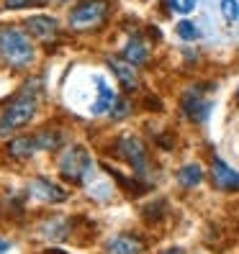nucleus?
Returning a JSON list of instances; mask_svg holds the SVG:
<instances>
[{"instance_id": "1", "label": "nucleus", "mask_w": 239, "mask_h": 254, "mask_svg": "<svg viewBox=\"0 0 239 254\" xmlns=\"http://www.w3.org/2000/svg\"><path fill=\"white\" fill-rule=\"evenodd\" d=\"M111 157L116 159H121L124 164H129V170L134 177H139V180L149 183L152 185V167H155V162H152V154H149V146L147 141L139 136V133H118V136L113 139L111 144Z\"/></svg>"}, {"instance_id": "2", "label": "nucleus", "mask_w": 239, "mask_h": 254, "mask_svg": "<svg viewBox=\"0 0 239 254\" xmlns=\"http://www.w3.org/2000/svg\"><path fill=\"white\" fill-rule=\"evenodd\" d=\"M39 113V93L21 87L3 108H0V139H10L16 131L28 126Z\"/></svg>"}, {"instance_id": "3", "label": "nucleus", "mask_w": 239, "mask_h": 254, "mask_svg": "<svg viewBox=\"0 0 239 254\" xmlns=\"http://www.w3.org/2000/svg\"><path fill=\"white\" fill-rule=\"evenodd\" d=\"M0 59L16 72L28 69L36 59V47L31 36L18 26H0Z\"/></svg>"}, {"instance_id": "4", "label": "nucleus", "mask_w": 239, "mask_h": 254, "mask_svg": "<svg viewBox=\"0 0 239 254\" xmlns=\"http://www.w3.org/2000/svg\"><path fill=\"white\" fill-rule=\"evenodd\" d=\"M57 172L65 183L70 185H87L95 177V162L93 154L87 152L82 144H70L65 149H59L57 154Z\"/></svg>"}, {"instance_id": "5", "label": "nucleus", "mask_w": 239, "mask_h": 254, "mask_svg": "<svg viewBox=\"0 0 239 254\" xmlns=\"http://www.w3.org/2000/svg\"><path fill=\"white\" fill-rule=\"evenodd\" d=\"M111 0H78L67 13V28L75 34L95 31L108 21Z\"/></svg>"}, {"instance_id": "6", "label": "nucleus", "mask_w": 239, "mask_h": 254, "mask_svg": "<svg viewBox=\"0 0 239 254\" xmlns=\"http://www.w3.org/2000/svg\"><path fill=\"white\" fill-rule=\"evenodd\" d=\"M214 85H190L185 87V90L180 93V98H177V108H180V116L185 118V121L196 124V126H203L208 121V116H211V108H214V100L208 98L206 90H211Z\"/></svg>"}, {"instance_id": "7", "label": "nucleus", "mask_w": 239, "mask_h": 254, "mask_svg": "<svg viewBox=\"0 0 239 254\" xmlns=\"http://www.w3.org/2000/svg\"><path fill=\"white\" fill-rule=\"evenodd\" d=\"M208 180H211L214 190L219 192H229V195H234V192H239V170H234L229 162H224L219 154H214L211 159H208Z\"/></svg>"}, {"instance_id": "8", "label": "nucleus", "mask_w": 239, "mask_h": 254, "mask_svg": "<svg viewBox=\"0 0 239 254\" xmlns=\"http://www.w3.org/2000/svg\"><path fill=\"white\" fill-rule=\"evenodd\" d=\"M28 192H31V198H39V200L52 203V205L65 203V200L70 198V192H67L62 185H57L54 180H49L47 175L31 177V180H28Z\"/></svg>"}, {"instance_id": "9", "label": "nucleus", "mask_w": 239, "mask_h": 254, "mask_svg": "<svg viewBox=\"0 0 239 254\" xmlns=\"http://www.w3.org/2000/svg\"><path fill=\"white\" fill-rule=\"evenodd\" d=\"M103 249H106V254H144L147 239L137 231H118V234L108 236Z\"/></svg>"}, {"instance_id": "10", "label": "nucleus", "mask_w": 239, "mask_h": 254, "mask_svg": "<svg viewBox=\"0 0 239 254\" xmlns=\"http://www.w3.org/2000/svg\"><path fill=\"white\" fill-rule=\"evenodd\" d=\"M3 154L13 162H26V159H34L41 154L39 141H36V133H21V136H10L3 146Z\"/></svg>"}, {"instance_id": "11", "label": "nucleus", "mask_w": 239, "mask_h": 254, "mask_svg": "<svg viewBox=\"0 0 239 254\" xmlns=\"http://www.w3.org/2000/svg\"><path fill=\"white\" fill-rule=\"evenodd\" d=\"M106 64L113 72V77L118 80V85H121L124 93H137L139 90V69L134 67V64L124 62L121 57H108Z\"/></svg>"}, {"instance_id": "12", "label": "nucleus", "mask_w": 239, "mask_h": 254, "mask_svg": "<svg viewBox=\"0 0 239 254\" xmlns=\"http://www.w3.org/2000/svg\"><path fill=\"white\" fill-rule=\"evenodd\" d=\"M23 28H26V34L31 36V39H39V41H49L57 36L59 31V23L54 16H47V13H36V16H28L23 21Z\"/></svg>"}, {"instance_id": "13", "label": "nucleus", "mask_w": 239, "mask_h": 254, "mask_svg": "<svg viewBox=\"0 0 239 254\" xmlns=\"http://www.w3.org/2000/svg\"><path fill=\"white\" fill-rule=\"evenodd\" d=\"M103 170L111 175V180L121 188L124 195H129V198H142V195H147V192L152 190V185H149V183L139 180V177H134V175H124L121 170L111 167V164H103Z\"/></svg>"}, {"instance_id": "14", "label": "nucleus", "mask_w": 239, "mask_h": 254, "mask_svg": "<svg viewBox=\"0 0 239 254\" xmlns=\"http://www.w3.org/2000/svg\"><path fill=\"white\" fill-rule=\"evenodd\" d=\"M118 57L124 59V62H129V64H134V67H144L147 62H149V57H152V52H149V44L139 36V34H131L126 41H124V47H121V52H118Z\"/></svg>"}, {"instance_id": "15", "label": "nucleus", "mask_w": 239, "mask_h": 254, "mask_svg": "<svg viewBox=\"0 0 239 254\" xmlns=\"http://www.w3.org/2000/svg\"><path fill=\"white\" fill-rule=\"evenodd\" d=\"M206 177H208V172H206V167L201 162H185L175 170V183L180 188H185V190H193V188L203 185Z\"/></svg>"}, {"instance_id": "16", "label": "nucleus", "mask_w": 239, "mask_h": 254, "mask_svg": "<svg viewBox=\"0 0 239 254\" xmlns=\"http://www.w3.org/2000/svg\"><path fill=\"white\" fill-rule=\"evenodd\" d=\"M95 87H98V93H95V100L90 106V116H103L113 108V103L118 100V93L103 77H95Z\"/></svg>"}, {"instance_id": "17", "label": "nucleus", "mask_w": 239, "mask_h": 254, "mask_svg": "<svg viewBox=\"0 0 239 254\" xmlns=\"http://www.w3.org/2000/svg\"><path fill=\"white\" fill-rule=\"evenodd\" d=\"M142 216H144L147 223H159L162 218L167 216V200L165 198H152L142 208Z\"/></svg>"}, {"instance_id": "18", "label": "nucleus", "mask_w": 239, "mask_h": 254, "mask_svg": "<svg viewBox=\"0 0 239 254\" xmlns=\"http://www.w3.org/2000/svg\"><path fill=\"white\" fill-rule=\"evenodd\" d=\"M134 111V103L126 98V95H118V100L113 103V108L108 111V118L111 121H126Z\"/></svg>"}, {"instance_id": "19", "label": "nucleus", "mask_w": 239, "mask_h": 254, "mask_svg": "<svg viewBox=\"0 0 239 254\" xmlns=\"http://www.w3.org/2000/svg\"><path fill=\"white\" fill-rule=\"evenodd\" d=\"M175 34H177V39H183V41H198L201 39V28L193 23V21H177V26H175Z\"/></svg>"}, {"instance_id": "20", "label": "nucleus", "mask_w": 239, "mask_h": 254, "mask_svg": "<svg viewBox=\"0 0 239 254\" xmlns=\"http://www.w3.org/2000/svg\"><path fill=\"white\" fill-rule=\"evenodd\" d=\"M219 10L227 23H237L239 21V0H219Z\"/></svg>"}, {"instance_id": "21", "label": "nucleus", "mask_w": 239, "mask_h": 254, "mask_svg": "<svg viewBox=\"0 0 239 254\" xmlns=\"http://www.w3.org/2000/svg\"><path fill=\"white\" fill-rule=\"evenodd\" d=\"M47 0H3V10H21L31 5H44Z\"/></svg>"}, {"instance_id": "22", "label": "nucleus", "mask_w": 239, "mask_h": 254, "mask_svg": "<svg viewBox=\"0 0 239 254\" xmlns=\"http://www.w3.org/2000/svg\"><path fill=\"white\" fill-rule=\"evenodd\" d=\"M198 0H180V13L183 16H188V13H193V8H196Z\"/></svg>"}, {"instance_id": "23", "label": "nucleus", "mask_w": 239, "mask_h": 254, "mask_svg": "<svg viewBox=\"0 0 239 254\" xmlns=\"http://www.w3.org/2000/svg\"><path fill=\"white\" fill-rule=\"evenodd\" d=\"M8 247H10V244H8V242H3V239H0V254H3V252H5Z\"/></svg>"}, {"instance_id": "24", "label": "nucleus", "mask_w": 239, "mask_h": 254, "mask_svg": "<svg viewBox=\"0 0 239 254\" xmlns=\"http://www.w3.org/2000/svg\"><path fill=\"white\" fill-rule=\"evenodd\" d=\"M52 3H67V0H52Z\"/></svg>"}, {"instance_id": "25", "label": "nucleus", "mask_w": 239, "mask_h": 254, "mask_svg": "<svg viewBox=\"0 0 239 254\" xmlns=\"http://www.w3.org/2000/svg\"><path fill=\"white\" fill-rule=\"evenodd\" d=\"M237 103H239V87H237Z\"/></svg>"}]
</instances>
